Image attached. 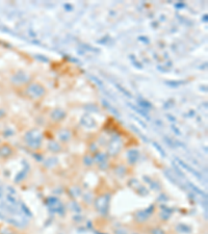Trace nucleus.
<instances>
[{
    "label": "nucleus",
    "mask_w": 208,
    "mask_h": 234,
    "mask_svg": "<svg viewBox=\"0 0 208 234\" xmlns=\"http://www.w3.org/2000/svg\"><path fill=\"white\" fill-rule=\"evenodd\" d=\"M45 93H46V91H45L44 86H41V84H39V83H32L28 86V89H27L28 96L31 97V98H34V99L44 96Z\"/></svg>",
    "instance_id": "1"
}]
</instances>
